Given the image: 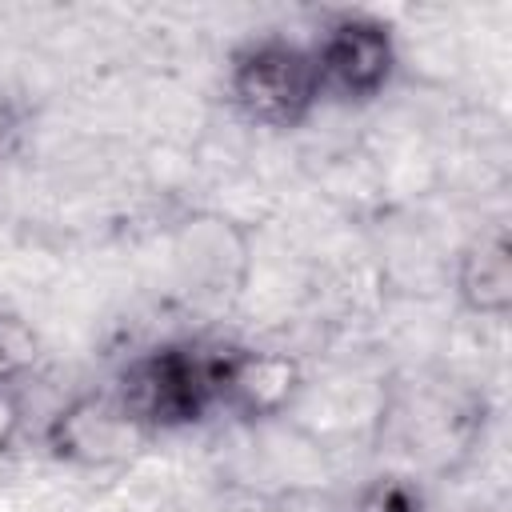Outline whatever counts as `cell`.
Wrapping results in <instances>:
<instances>
[{"instance_id": "277c9868", "label": "cell", "mask_w": 512, "mask_h": 512, "mask_svg": "<svg viewBox=\"0 0 512 512\" xmlns=\"http://www.w3.org/2000/svg\"><path fill=\"white\" fill-rule=\"evenodd\" d=\"M320 96L336 104H368L396 76V40L380 16L336 12L320 24V36L308 44Z\"/></svg>"}, {"instance_id": "6da1fadb", "label": "cell", "mask_w": 512, "mask_h": 512, "mask_svg": "<svg viewBox=\"0 0 512 512\" xmlns=\"http://www.w3.org/2000/svg\"><path fill=\"white\" fill-rule=\"evenodd\" d=\"M228 100L256 128L292 132L308 124L324 100L308 44L284 36H256L240 44L228 60Z\"/></svg>"}, {"instance_id": "8992f818", "label": "cell", "mask_w": 512, "mask_h": 512, "mask_svg": "<svg viewBox=\"0 0 512 512\" xmlns=\"http://www.w3.org/2000/svg\"><path fill=\"white\" fill-rule=\"evenodd\" d=\"M172 260L200 296H236L248 284V232L220 212H188L172 228Z\"/></svg>"}, {"instance_id": "5b68a950", "label": "cell", "mask_w": 512, "mask_h": 512, "mask_svg": "<svg viewBox=\"0 0 512 512\" xmlns=\"http://www.w3.org/2000/svg\"><path fill=\"white\" fill-rule=\"evenodd\" d=\"M212 388H216V408L256 424L284 416L296 404L304 388V372L296 356L276 348H216Z\"/></svg>"}, {"instance_id": "30bf717a", "label": "cell", "mask_w": 512, "mask_h": 512, "mask_svg": "<svg viewBox=\"0 0 512 512\" xmlns=\"http://www.w3.org/2000/svg\"><path fill=\"white\" fill-rule=\"evenodd\" d=\"M32 356H36L32 352V340L16 324H4L0 320V380H12Z\"/></svg>"}, {"instance_id": "ba28073f", "label": "cell", "mask_w": 512, "mask_h": 512, "mask_svg": "<svg viewBox=\"0 0 512 512\" xmlns=\"http://www.w3.org/2000/svg\"><path fill=\"white\" fill-rule=\"evenodd\" d=\"M360 512H424V500L412 480L384 476L360 496Z\"/></svg>"}, {"instance_id": "52a82bcc", "label": "cell", "mask_w": 512, "mask_h": 512, "mask_svg": "<svg viewBox=\"0 0 512 512\" xmlns=\"http://www.w3.org/2000/svg\"><path fill=\"white\" fill-rule=\"evenodd\" d=\"M456 300L472 316L504 320L512 308V240L504 224L468 236L456 256Z\"/></svg>"}, {"instance_id": "7a4b0ae2", "label": "cell", "mask_w": 512, "mask_h": 512, "mask_svg": "<svg viewBox=\"0 0 512 512\" xmlns=\"http://www.w3.org/2000/svg\"><path fill=\"white\" fill-rule=\"evenodd\" d=\"M212 368H216V348L172 340V344H156L140 352L124 368L116 392L160 436L172 428L200 424L208 412H216Z\"/></svg>"}, {"instance_id": "9c48e42d", "label": "cell", "mask_w": 512, "mask_h": 512, "mask_svg": "<svg viewBox=\"0 0 512 512\" xmlns=\"http://www.w3.org/2000/svg\"><path fill=\"white\" fill-rule=\"evenodd\" d=\"M20 424H24V404H20V392L12 388V380H0V464L8 460L16 436H20Z\"/></svg>"}, {"instance_id": "3957f363", "label": "cell", "mask_w": 512, "mask_h": 512, "mask_svg": "<svg viewBox=\"0 0 512 512\" xmlns=\"http://www.w3.org/2000/svg\"><path fill=\"white\" fill-rule=\"evenodd\" d=\"M156 432L136 416V408L116 388H96L72 396L44 428L48 456L84 468V472H112L136 464Z\"/></svg>"}]
</instances>
